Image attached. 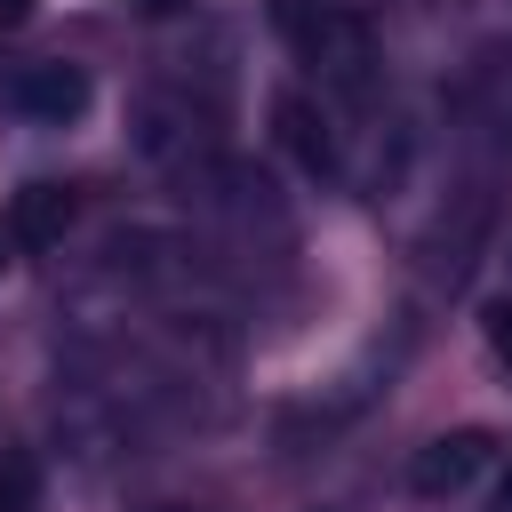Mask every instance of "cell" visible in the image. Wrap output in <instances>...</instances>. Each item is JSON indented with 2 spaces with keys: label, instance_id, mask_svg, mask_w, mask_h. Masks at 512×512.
Segmentation results:
<instances>
[{
  "label": "cell",
  "instance_id": "obj_8",
  "mask_svg": "<svg viewBox=\"0 0 512 512\" xmlns=\"http://www.w3.org/2000/svg\"><path fill=\"white\" fill-rule=\"evenodd\" d=\"M480 336H488V352L512 368V296H496V304L480 312Z\"/></svg>",
  "mask_w": 512,
  "mask_h": 512
},
{
  "label": "cell",
  "instance_id": "obj_3",
  "mask_svg": "<svg viewBox=\"0 0 512 512\" xmlns=\"http://www.w3.org/2000/svg\"><path fill=\"white\" fill-rule=\"evenodd\" d=\"M272 136H280V152H288L304 176H336V168H344V136H336V120H328V104H312L304 88H280V96H272Z\"/></svg>",
  "mask_w": 512,
  "mask_h": 512
},
{
  "label": "cell",
  "instance_id": "obj_9",
  "mask_svg": "<svg viewBox=\"0 0 512 512\" xmlns=\"http://www.w3.org/2000/svg\"><path fill=\"white\" fill-rule=\"evenodd\" d=\"M32 16V0H0V24H24Z\"/></svg>",
  "mask_w": 512,
  "mask_h": 512
},
{
  "label": "cell",
  "instance_id": "obj_10",
  "mask_svg": "<svg viewBox=\"0 0 512 512\" xmlns=\"http://www.w3.org/2000/svg\"><path fill=\"white\" fill-rule=\"evenodd\" d=\"M496 512H512V464H504V480H496Z\"/></svg>",
  "mask_w": 512,
  "mask_h": 512
},
{
  "label": "cell",
  "instance_id": "obj_4",
  "mask_svg": "<svg viewBox=\"0 0 512 512\" xmlns=\"http://www.w3.org/2000/svg\"><path fill=\"white\" fill-rule=\"evenodd\" d=\"M488 456H496V440H488L480 424H464V432H440V440H424V448H416V464H408V488H416V496H432V504H440V496H464V488L480 480V464H488Z\"/></svg>",
  "mask_w": 512,
  "mask_h": 512
},
{
  "label": "cell",
  "instance_id": "obj_5",
  "mask_svg": "<svg viewBox=\"0 0 512 512\" xmlns=\"http://www.w3.org/2000/svg\"><path fill=\"white\" fill-rule=\"evenodd\" d=\"M72 216H80L72 184H24V192L8 200V224H0V240H8V248H64Z\"/></svg>",
  "mask_w": 512,
  "mask_h": 512
},
{
  "label": "cell",
  "instance_id": "obj_2",
  "mask_svg": "<svg viewBox=\"0 0 512 512\" xmlns=\"http://www.w3.org/2000/svg\"><path fill=\"white\" fill-rule=\"evenodd\" d=\"M88 64H72V56H40V64H16L8 80H0V104L16 112V120H40V128H72L80 112H88Z\"/></svg>",
  "mask_w": 512,
  "mask_h": 512
},
{
  "label": "cell",
  "instance_id": "obj_11",
  "mask_svg": "<svg viewBox=\"0 0 512 512\" xmlns=\"http://www.w3.org/2000/svg\"><path fill=\"white\" fill-rule=\"evenodd\" d=\"M136 8H144V16H168V8H184V0H136Z\"/></svg>",
  "mask_w": 512,
  "mask_h": 512
},
{
  "label": "cell",
  "instance_id": "obj_6",
  "mask_svg": "<svg viewBox=\"0 0 512 512\" xmlns=\"http://www.w3.org/2000/svg\"><path fill=\"white\" fill-rule=\"evenodd\" d=\"M184 128H192V112H176L168 96H136V152L144 160H168V152H184Z\"/></svg>",
  "mask_w": 512,
  "mask_h": 512
},
{
  "label": "cell",
  "instance_id": "obj_1",
  "mask_svg": "<svg viewBox=\"0 0 512 512\" xmlns=\"http://www.w3.org/2000/svg\"><path fill=\"white\" fill-rule=\"evenodd\" d=\"M272 32L328 88H344V96H368L376 88V32L344 0H272Z\"/></svg>",
  "mask_w": 512,
  "mask_h": 512
},
{
  "label": "cell",
  "instance_id": "obj_12",
  "mask_svg": "<svg viewBox=\"0 0 512 512\" xmlns=\"http://www.w3.org/2000/svg\"><path fill=\"white\" fill-rule=\"evenodd\" d=\"M0 272H8V256H0Z\"/></svg>",
  "mask_w": 512,
  "mask_h": 512
},
{
  "label": "cell",
  "instance_id": "obj_7",
  "mask_svg": "<svg viewBox=\"0 0 512 512\" xmlns=\"http://www.w3.org/2000/svg\"><path fill=\"white\" fill-rule=\"evenodd\" d=\"M32 496H40V464L24 448H0V512H32Z\"/></svg>",
  "mask_w": 512,
  "mask_h": 512
}]
</instances>
